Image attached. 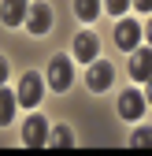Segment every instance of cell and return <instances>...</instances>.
<instances>
[{
  "mask_svg": "<svg viewBox=\"0 0 152 156\" xmlns=\"http://www.w3.org/2000/svg\"><path fill=\"white\" fill-rule=\"evenodd\" d=\"M15 104H19V97L0 86V126H8V123L15 119Z\"/></svg>",
  "mask_w": 152,
  "mask_h": 156,
  "instance_id": "8fae6325",
  "label": "cell"
},
{
  "mask_svg": "<svg viewBox=\"0 0 152 156\" xmlns=\"http://www.w3.org/2000/svg\"><path fill=\"white\" fill-rule=\"evenodd\" d=\"M74 11H78V19L93 23V19L100 15V0H74Z\"/></svg>",
  "mask_w": 152,
  "mask_h": 156,
  "instance_id": "7c38bea8",
  "label": "cell"
},
{
  "mask_svg": "<svg viewBox=\"0 0 152 156\" xmlns=\"http://www.w3.org/2000/svg\"><path fill=\"white\" fill-rule=\"evenodd\" d=\"M145 34H148V45H152V19H148V26H145Z\"/></svg>",
  "mask_w": 152,
  "mask_h": 156,
  "instance_id": "d6986e66",
  "label": "cell"
},
{
  "mask_svg": "<svg viewBox=\"0 0 152 156\" xmlns=\"http://www.w3.org/2000/svg\"><path fill=\"white\" fill-rule=\"evenodd\" d=\"M41 93H45V78H41V74L30 71V74L19 78V93H15V97H19V104H22V108H33L37 101H41Z\"/></svg>",
  "mask_w": 152,
  "mask_h": 156,
  "instance_id": "7a4b0ae2",
  "label": "cell"
},
{
  "mask_svg": "<svg viewBox=\"0 0 152 156\" xmlns=\"http://www.w3.org/2000/svg\"><path fill=\"white\" fill-rule=\"evenodd\" d=\"M130 145H134V149H152V130L148 126L134 130V134H130Z\"/></svg>",
  "mask_w": 152,
  "mask_h": 156,
  "instance_id": "4fadbf2b",
  "label": "cell"
},
{
  "mask_svg": "<svg viewBox=\"0 0 152 156\" xmlns=\"http://www.w3.org/2000/svg\"><path fill=\"white\" fill-rule=\"evenodd\" d=\"M48 26H52V8H48V4H30L26 30H30V34H48Z\"/></svg>",
  "mask_w": 152,
  "mask_h": 156,
  "instance_id": "52a82bcc",
  "label": "cell"
},
{
  "mask_svg": "<svg viewBox=\"0 0 152 156\" xmlns=\"http://www.w3.org/2000/svg\"><path fill=\"white\" fill-rule=\"evenodd\" d=\"M52 141L60 145V149H71V145H74V138H71L67 126H56V130H52Z\"/></svg>",
  "mask_w": 152,
  "mask_h": 156,
  "instance_id": "5bb4252c",
  "label": "cell"
},
{
  "mask_svg": "<svg viewBox=\"0 0 152 156\" xmlns=\"http://www.w3.org/2000/svg\"><path fill=\"white\" fill-rule=\"evenodd\" d=\"M134 4H137L141 11H152V0H134Z\"/></svg>",
  "mask_w": 152,
  "mask_h": 156,
  "instance_id": "e0dca14e",
  "label": "cell"
},
{
  "mask_svg": "<svg viewBox=\"0 0 152 156\" xmlns=\"http://www.w3.org/2000/svg\"><path fill=\"white\" fill-rule=\"evenodd\" d=\"M22 141H26L30 149L48 145V123L41 119V115H30V119H26V126H22Z\"/></svg>",
  "mask_w": 152,
  "mask_h": 156,
  "instance_id": "277c9868",
  "label": "cell"
},
{
  "mask_svg": "<svg viewBox=\"0 0 152 156\" xmlns=\"http://www.w3.org/2000/svg\"><path fill=\"white\" fill-rule=\"evenodd\" d=\"M97 34H78V37H74V60H78V63H93V60H97Z\"/></svg>",
  "mask_w": 152,
  "mask_h": 156,
  "instance_id": "30bf717a",
  "label": "cell"
},
{
  "mask_svg": "<svg viewBox=\"0 0 152 156\" xmlns=\"http://www.w3.org/2000/svg\"><path fill=\"white\" fill-rule=\"evenodd\" d=\"M4 78H8V63H4V56H0V86H4Z\"/></svg>",
  "mask_w": 152,
  "mask_h": 156,
  "instance_id": "2e32d148",
  "label": "cell"
},
{
  "mask_svg": "<svg viewBox=\"0 0 152 156\" xmlns=\"http://www.w3.org/2000/svg\"><path fill=\"white\" fill-rule=\"evenodd\" d=\"M130 74L137 82H148L152 78V48H134L130 52Z\"/></svg>",
  "mask_w": 152,
  "mask_h": 156,
  "instance_id": "ba28073f",
  "label": "cell"
},
{
  "mask_svg": "<svg viewBox=\"0 0 152 156\" xmlns=\"http://www.w3.org/2000/svg\"><path fill=\"white\" fill-rule=\"evenodd\" d=\"M71 78H74V63L67 60V56H52V63H48V86L56 93H63V89H71Z\"/></svg>",
  "mask_w": 152,
  "mask_h": 156,
  "instance_id": "6da1fadb",
  "label": "cell"
},
{
  "mask_svg": "<svg viewBox=\"0 0 152 156\" xmlns=\"http://www.w3.org/2000/svg\"><path fill=\"white\" fill-rule=\"evenodd\" d=\"M145 108H148V101H145L137 89H126V93L119 97V115H123V119H141Z\"/></svg>",
  "mask_w": 152,
  "mask_h": 156,
  "instance_id": "5b68a950",
  "label": "cell"
},
{
  "mask_svg": "<svg viewBox=\"0 0 152 156\" xmlns=\"http://www.w3.org/2000/svg\"><path fill=\"white\" fill-rule=\"evenodd\" d=\"M26 15H30V4H26V0H4V4H0V19H4V26L26 23Z\"/></svg>",
  "mask_w": 152,
  "mask_h": 156,
  "instance_id": "9c48e42d",
  "label": "cell"
},
{
  "mask_svg": "<svg viewBox=\"0 0 152 156\" xmlns=\"http://www.w3.org/2000/svg\"><path fill=\"white\" fill-rule=\"evenodd\" d=\"M111 78H115V71H111V63H108V60H93V63H89L85 82H89V89H93V93H104V89L111 86Z\"/></svg>",
  "mask_w": 152,
  "mask_h": 156,
  "instance_id": "3957f363",
  "label": "cell"
},
{
  "mask_svg": "<svg viewBox=\"0 0 152 156\" xmlns=\"http://www.w3.org/2000/svg\"><path fill=\"white\" fill-rule=\"evenodd\" d=\"M130 8V0H108V15H123Z\"/></svg>",
  "mask_w": 152,
  "mask_h": 156,
  "instance_id": "9a60e30c",
  "label": "cell"
},
{
  "mask_svg": "<svg viewBox=\"0 0 152 156\" xmlns=\"http://www.w3.org/2000/svg\"><path fill=\"white\" fill-rule=\"evenodd\" d=\"M137 37H141V26L134 23V19H123V23L115 26V45L123 52H134L137 48Z\"/></svg>",
  "mask_w": 152,
  "mask_h": 156,
  "instance_id": "8992f818",
  "label": "cell"
},
{
  "mask_svg": "<svg viewBox=\"0 0 152 156\" xmlns=\"http://www.w3.org/2000/svg\"><path fill=\"white\" fill-rule=\"evenodd\" d=\"M145 101H148V104H152V78H148V93H145Z\"/></svg>",
  "mask_w": 152,
  "mask_h": 156,
  "instance_id": "ac0fdd59",
  "label": "cell"
}]
</instances>
